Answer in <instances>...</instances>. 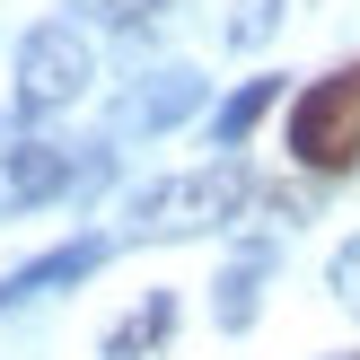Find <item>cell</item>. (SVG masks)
<instances>
[{
	"label": "cell",
	"mask_w": 360,
	"mask_h": 360,
	"mask_svg": "<svg viewBox=\"0 0 360 360\" xmlns=\"http://www.w3.org/2000/svg\"><path fill=\"white\" fill-rule=\"evenodd\" d=\"M290 158L316 176H352L360 167V62H343L334 79H316L290 105Z\"/></svg>",
	"instance_id": "6da1fadb"
},
{
	"label": "cell",
	"mask_w": 360,
	"mask_h": 360,
	"mask_svg": "<svg viewBox=\"0 0 360 360\" xmlns=\"http://www.w3.org/2000/svg\"><path fill=\"white\" fill-rule=\"evenodd\" d=\"M238 202H246V167H193V176H167V185H150L132 202V229L141 238H193V229H220V220H238Z\"/></svg>",
	"instance_id": "7a4b0ae2"
},
{
	"label": "cell",
	"mask_w": 360,
	"mask_h": 360,
	"mask_svg": "<svg viewBox=\"0 0 360 360\" xmlns=\"http://www.w3.org/2000/svg\"><path fill=\"white\" fill-rule=\"evenodd\" d=\"M97 79V62H88V35L79 27H27V44H18V105L27 115H53V105H70L79 88Z\"/></svg>",
	"instance_id": "3957f363"
},
{
	"label": "cell",
	"mask_w": 360,
	"mask_h": 360,
	"mask_svg": "<svg viewBox=\"0 0 360 360\" xmlns=\"http://www.w3.org/2000/svg\"><path fill=\"white\" fill-rule=\"evenodd\" d=\"M62 185H70V150H53V141H27V150H9V167H0V193H9V202H53Z\"/></svg>",
	"instance_id": "277c9868"
},
{
	"label": "cell",
	"mask_w": 360,
	"mask_h": 360,
	"mask_svg": "<svg viewBox=\"0 0 360 360\" xmlns=\"http://www.w3.org/2000/svg\"><path fill=\"white\" fill-rule=\"evenodd\" d=\"M167 334H176V290H150V299H141V308L123 316L115 334H105V360H150Z\"/></svg>",
	"instance_id": "5b68a950"
},
{
	"label": "cell",
	"mask_w": 360,
	"mask_h": 360,
	"mask_svg": "<svg viewBox=\"0 0 360 360\" xmlns=\"http://www.w3.org/2000/svg\"><path fill=\"white\" fill-rule=\"evenodd\" d=\"M97 255H105L97 238H88V246H62V255H44V264H27V273H9V290H0V299H27V290H44V281H79V273H97Z\"/></svg>",
	"instance_id": "8992f818"
},
{
	"label": "cell",
	"mask_w": 360,
	"mask_h": 360,
	"mask_svg": "<svg viewBox=\"0 0 360 360\" xmlns=\"http://www.w3.org/2000/svg\"><path fill=\"white\" fill-rule=\"evenodd\" d=\"M193 105H202V79H193V70H167V79L141 97V123H185Z\"/></svg>",
	"instance_id": "52a82bcc"
},
{
	"label": "cell",
	"mask_w": 360,
	"mask_h": 360,
	"mask_svg": "<svg viewBox=\"0 0 360 360\" xmlns=\"http://www.w3.org/2000/svg\"><path fill=\"white\" fill-rule=\"evenodd\" d=\"M273 97H281V79H246L238 97L220 105V141H246V132H255L264 115H273Z\"/></svg>",
	"instance_id": "ba28073f"
},
{
	"label": "cell",
	"mask_w": 360,
	"mask_h": 360,
	"mask_svg": "<svg viewBox=\"0 0 360 360\" xmlns=\"http://www.w3.org/2000/svg\"><path fill=\"white\" fill-rule=\"evenodd\" d=\"M255 273H264V255H246V264H229V273H220V326H229V334L255 316Z\"/></svg>",
	"instance_id": "9c48e42d"
},
{
	"label": "cell",
	"mask_w": 360,
	"mask_h": 360,
	"mask_svg": "<svg viewBox=\"0 0 360 360\" xmlns=\"http://www.w3.org/2000/svg\"><path fill=\"white\" fill-rule=\"evenodd\" d=\"M281 9H290V0H238V18H229V44H238V53H255L264 35L281 27Z\"/></svg>",
	"instance_id": "30bf717a"
},
{
	"label": "cell",
	"mask_w": 360,
	"mask_h": 360,
	"mask_svg": "<svg viewBox=\"0 0 360 360\" xmlns=\"http://www.w3.org/2000/svg\"><path fill=\"white\" fill-rule=\"evenodd\" d=\"M334 299L360 316V238H343V246H334Z\"/></svg>",
	"instance_id": "8fae6325"
},
{
	"label": "cell",
	"mask_w": 360,
	"mask_h": 360,
	"mask_svg": "<svg viewBox=\"0 0 360 360\" xmlns=\"http://www.w3.org/2000/svg\"><path fill=\"white\" fill-rule=\"evenodd\" d=\"M158 9H167V0H105V18H115V27H150Z\"/></svg>",
	"instance_id": "7c38bea8"
}]
</instances>
